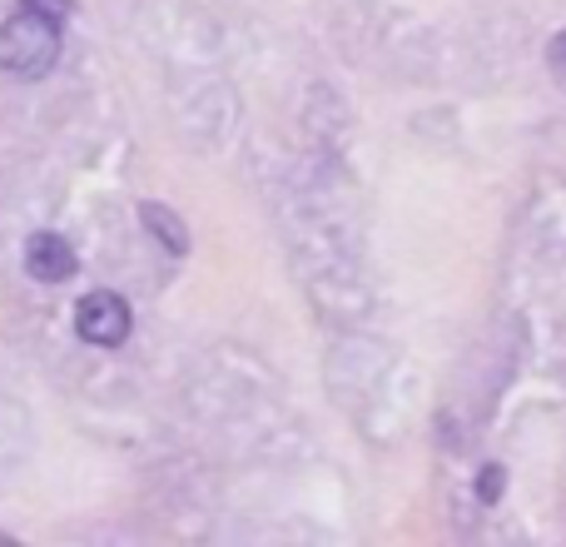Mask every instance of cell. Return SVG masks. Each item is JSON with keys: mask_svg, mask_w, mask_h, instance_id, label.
<instances>
[{"mask_svg": "<svg viewBox=\"0 0 566 547\" xmlns=\"http://www.w3.org/2000/svg\"><path fill=\"white\" fill-rule=\"evenodd\" d=\"M60 60V20L40 16V10H15L0 25V70L15 80L45 75Z\"/></svg>", "mask_w": 566, "mask_h": 547, "instance_id": "obj_1", "label": "cell"}, {"mask_svg": "<svg viewBox=\"0 0 566 547\" xmlns=\"http://www.w3.org/2000/svg\"><path fill=\"white\" fill-rule=\"evenodd\" d=\"M129 329H135V313H129V303L119 299L115 289H90L85 299H80L75 333L85 343H95V349H119V343L129 339Z\"/></svg>", "mask_w": 566, "mask_h": 547, "instance_id": "obj_2", "label": "cell"}, {"mask_svg": "<svg viewBox=\"0 0 566 547\" xmlns=\"http://www.w3.org/2000/svg\"><path fill=\"white\" fill-rule=\"evenodd\" d=\"M25 269L35 274V279H45V283H65L70 274L80 269V259H75V249H70L65 235L40 229V235L25 239Z\"/></svg>", "mask_w": 566, "mask_h": 547, "instance_id": "obj_3", "label": "cell"}, {"mask_svg": "<svg viewBox=\"0 0 566 547\" xmlns=\"http://www.w3.org/2000/svg\"><path fill=\"white\" fill-rule=\"evenodd\" d=\"M139 225H145L149 235H155L175 259L189 255V225L169 205H155V199H149V205H139Z\"/></svg>", "mask_w": 566, "mask_h": 547, "instance_id": "obj_4", "label": "cell"}, {"mask_svg": "<svg viewBox=\"0 0 566 547\" xmlns=\"http://www.w3.org/2000/svg\"><path fill=\"white\" fill-rule=\"evenodd\" d=\"M502 483H507V478H502V468H497V463H488V468H482V478H478V498L482 503H497L502 498Z\"/></svg>", "mask_w": 566, "mask_h": 547, "instance_id": "obj_5", "label": "cell"}, {"mask_svg": "<svg viewBox=\"0 0 566 547\" xmlns=\"http://www.w3.org/2000/svg\"><path fill=\"white\" fill-rule=\"evenodd\" d=\"M25 10H40V16H50V20H65L70 0H25Z\"/></svg>", "mask_w": 566, "mask_h": 547, "instance_id": "obj_6", "label": "cell"}, {"mask_svg": "<svg viewBox=\"0 0 566 547\" xmlns=\"http://www.w3.org/2000/svg\"><path fill=\"white\" fill-rule=\"evenodd\" d=\"M547 60H552V70H557V75L566 80V30L557 40H552V50H547Z\"/></svg>", "mask_w": 566, "mask_h": 547, "instance_id": "obj_7", "label": "cell"}]
</instances>
